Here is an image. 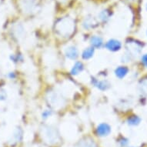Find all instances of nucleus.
I'll return each instance as SVG.
<instances>
[{"mask_svg": "<svg viewBox=\"0 0 147 147\" xmlns=\"http://www.w3.org/2000/svg\"><path fill=\"white\" fill-rule=\"evenodd\" d=\"M75 29V23L70 18H63L56 25V30L61 36L69 37Z\"/></svg>", "mask_w": 147, "mask_h": 147, "instance_id": "f257e3e1", "label": "nucleus"}, {"mask_svg": "<svg viewBox=\"0 0 147 147\" xmlns=\"http://www.w3.org/2000/svg\"><path fill=\"white\" fill-rule=\"evenodd\" d=\"M47 101L50 106L56 109H63L65 105V99L63 96L56 91H50L47 95Z\"/></svg>", "mask_w": 147, "mask_h": 147, "instance_id": "f03ea898", "label": "nucleus"}, {"mask_svg": "<svg viewBox=\"0 0 147 147\" xmlns=\"http://www.w3.org/2000/svg\"><path fill=\"white\" fill-rule=\"evenodd\" d=\"M42 136L49 144H55L59 141V134L54 128L44 126L42 129Z\"/></svg>", "mask_w": 147, "mask_h": 147, "instance_id": "7ed1b4c3", "label": "nucleus"}, {"mask_svg": "<svg viewBox=\"0 0 147 147\" xmlns=\"http://www.w3.org/2000/svg\"><path fill=\"white\" fill-rule=\"evenodd\" d=\"M96 133L99 136H107L111 133V127L108 125L107 123H101L97 126Z\"/></svg>", "mask_w": 147, "mask_h": 147, "instance_id": "20e7f679", "label": "nucleus"}, {"mask_svg": "<svg viewBox=\"0 0 147 147\" xmlns=\"http://www.w3.org/2000/svg\"><path fill=\"white\" fill-rule=\"evenodd\" d=\"M105 46H106V48L107 49H109V50L113 51V52H116V51H118L120 49L122 44H121L120 42L116 40V39H110V40H109L106 42Z\"/></svg>", "mask_w": 147, "mask_h": 147, "instance_id": "39448f33", "label": "nucleus"}, {"mask_svg": "<svg viewBox=\"0 0 147 147\" xmlns=\"http://www.w3.org/2000/svg\"><path fill=\"white\" fill-rule=\"evenodd\" d=\"M92 83L94 85V86H96L99 90H102V91L107 90L110 86L109 82L106 81V80H96V79H92Z\"/></svg>", "mask_w": 147, "mask_h": 147, "instance_id": "423d86ee", "label": "nucleus"}, {"mask_svg": "<svg viewBox=\"0 0 147 147\" xmlns=\"http://www.w3.org/2000/svg\"><path fill=\"white\" fill-rule=\"evenodd\" d=\"M65 56L69 59H76L79 56V51L75 46H69L65 49Z\"/></svg>", "mask_w": 147, "mask_h": 147, "instance_id": "0eeeda50", "label": "nucleus"}, {"mask_svg": "<svg viewBox=\"0 0 147 147\" xmlns=\"http://www.w3.org/2000/svg\"><path fill=\"white\" fill-rule=\"evenodd\" d=\"M22 136V131L20 128H17L16 129H15L14 133H12V136L9 140V143L11 145L16 144L17 142H19L21 140Z\"/></svg>", "mask_w": 147, "mask_h": 147, "instance_id": "6e6552de", "label": "nucleus"}, {"mask_svg": "<svg viewBox=\"0 0 147 147\" xmlns=\"http://www.w3.org/2000/svg\"><path fill=\"white\" fill-rule=\"evenodd\" d=\"M97 25L98 24H97L96 21L95 20L93 17L92 16L86 17L83 21V23H82V26L86 29H93L96 26H97Z\"/></svg>", "mask_w": 147, "mask_h": 147, "instance_id": "1a4fd4ad", "label": "nucleus"}, {"mask_svg": "<svg viewBox=\"0 0 147 147\" xmlns=\"http://www.w3.org/2000/svg\"><path fill=\"white\" fill-rule=\"evenodd\" d=\"M90 42H91L92 46L95 47V48H101L102 45H103L102 38L98 36H92L90 39Z\"/></svg>", "mask_w": 147, "mask_h": 147, "instance_id": "9d476101", "label": "nucleus"}, {"mask_svg": "<svg viewBox=\"0 0 147 147\" xmlns=\"http://www.w3.org/2000/svg\"><path fill=\"white\" fill-rule=\"evenodd\" d=\"M84 69V65L82 63L80 62H76L75 63V65H73V67L71 69V74L73 76H76L78 74H80V72H82Z\"/></svg>", "mask_w": 147, "mask_h": 147, "instance_id": "9b49d317", "label": "nucleus"}, {"mask_svg": "<svg viewBox=\"0 0 147 147\" xmlns=\"http://www.w3.org/2000/svg\"><path fill=\"white\" fill-rule=\"evenodd\" d=\"M128 71H129V69L125 66H119L115 71V74L119 79H123L126 76V74L128 73Z\"/></svg>", "mask_w": 147, "mask_h": 147, "instance_id": "f8f14e48", "label": "nucleus"}, {"mask_svg": "<svg viewBox=\"0 0 147 147\" xmlns=\"http://www.w3.org/2000/svg\"><path fill=\"white\" fill-rule=\"evenodd\" d=\"M94 53L95 49L93 47H89V48L86 49L82 54V59H86V60L91 59L93 56V55H94Z\"/></svg>", "mask_w": 147, "mask_h": 147, "instance_id": "ddd939ff", "label": "nucleus"}, {"mask_svg": "<svg viewBox=\"0 0 147 147\" xmlns=\"http://www.w3.org/2000/svg\"><path fill=\"white\" fill-rule=\"evenodd\" d=\"M77 147H97V146L92 140H83L79 143Z\"/></svg>", "mask_w": 147, "mask_h": 147, "instance_id": "4468645a", "label": "nucleus"}, {"mask_svg": "<svg viewBox=\"0 0 147 147\" xmlns=\"http://www.w3.org/2000/svg\"><path fill=\"white\" fill-rule=\"evenodd\" d=\"M24 5L25 9H26V11L28 12H30L31 11H32V10L34 9V8L36 7L35 3H34L33 1H32V0H26Z\"/></svg>", "mask_w": 147, "mask_h": 147, "instance_id": "2eb2a0df", "label": "nucleus"}, {"mask_svg": "<svg viewBox=\"0 0 147 147\" xmlns=\"http://www.w3.org/2000/svg\"><path fill=\"white\" fill-rule=\"evenodd\" d=\"M109 16H110V14H109V12L107 10H103V11H102L99 13V17L102 22H106V21H107L109 19Z\"/></svg>", "mask_w": 147, "mask_h": 147, "instance_id": "dca6fc26", "label": "nucleus"}, {"mask_svg": "<svg viewBox=\"0 0 147 147\" xmlns=\"http://www.w3.org/2000/svg\"><path fill=\"white\" fill-rule=\"evenodd\" d=\"M140 122V118H138L137 116H133V117H131L130 119H129V120H128V123L129 124V125H135L139 124Z\"/></svg>", "mask_w": 147, "mask_h": 147, "instance_id": "f3484780", "label": "nucleus"}, {"mask_svg": "<svg viewBox=\"0 0 147 147\" xmlns=\"http://www.w3.org/2000/svg\"><path fill=\"white\" fill-rule=\"evenodd\" d=\"M10 59H11L12 62H14V63H18V62H20L23 59L22 56L20 54V55L19 54L18 55H12V56H11Z\"/></svg>", "mask_w": 147, "mask_h": 147, "instance_id": "a211bd4d", "label": "nucleus"}, {"mask_svg": "<svg viewBox=\"0 0 147 147\" xmlns=\"http://www.w3.org/2000/svg\"><path fill=\"white\" fill-rule=\"evenodd\" d=\"M7 99V92L5 89H0V101H3Z\"/></svg>", "mask_w": 147, "mask_h": 147, "instance_id": "6ab92c4d", "label": "nucleus"}, {"mask_svg": "<svg viewBox=\"0 0 147 147\" xmlns=\"http://www.w3.org/2000/svg\"><path fill=\"white\" fill-rule=\"evenodd\" d=\"M52 114H53V112L52 110H49V109H46V110H44L42 112V118L43 119H47L49 118V116H52Z\"/></svg>", "mask_w": 147, "mask_h": 147, "instance_id": "aec40b11", "label": "nucleus"}, {"mask_svg": "<svg viewBox=\"0 0 147 147\" xmlns=\"http://www.w3.org/2000/svg\"><path fill=\"white\" fill-rule=\"evenodd\" d=\"M142 63H143V64H144L146 66H147V54L146 55H145V56H142Z\"/></svg>", "mask_w": 147, "mask_h": 147, "instance_id": "412c9836", "label": "nucleus"}, {"mask_svg": "<svg viewBox=\"0 0 147 147\" xmlns=\"http://www.w3.org/2000/svg\"><path fill=\"white\" fill-rule=\"evenodd\" d=\"M8 76L10 78V79H14L16 77V75H15V72H9Z\"/></svg>", "mask_w": 147, "mask_h": 147, "instance_id": "4be33fe9", "label": "nucleus"}, {"mask_svg": "<svg viewBox=\"0 0 147 147\" xmlns=\"http://www.w3.org/2000/svg\"><path fill=\"white\" fill-rule=\"evenodd\" d=\"M59 1H60L61 3H65V2H66L67 0H59Z\"/></svg>", "mask_w": 147, "mask_h": 147, "instance_id": "5701e85b", "label": "nucleus"}, {"mask_svg": "<svg viewBox=\"0 0 147 147\" xmlns=\"http://www.w3.org/2000/svg\"><path fill=\"white\" fill-rule=\"evenodd\" d=\"M146 9H147V5H146Z\"/></svg>", "mask_w": 147, "mask_h": 147, "instance_id": "b1692460", "label": "nucleus"}]
</instances>
